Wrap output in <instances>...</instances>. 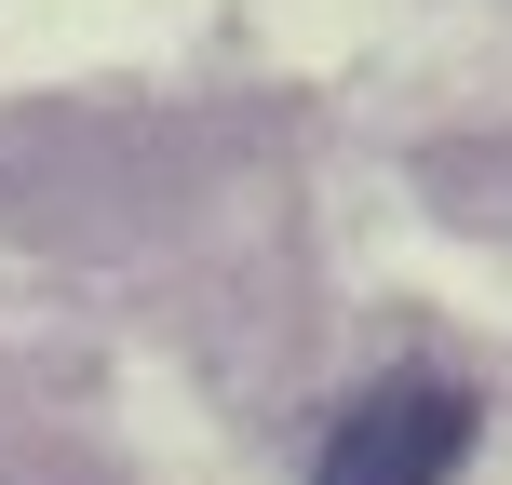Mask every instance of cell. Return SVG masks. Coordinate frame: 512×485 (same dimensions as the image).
I'll return each instance as SVG.
<instances>
[{"label": "cell", "instance_id": "obj_1", "mask_svg": "<svg viewBox=\"0 0 512 485\" xmlns=\"http://www.w3.org/2000/svg\"><path fill=\"white\" fill-rule=\"evenodd\" d=\"M459 459H472V391L432 378V364H405V378H378L324 432V472L310 485H445Z\"/></svg>", "mask_w": 512, "mask_h": 485}]
</instances>
